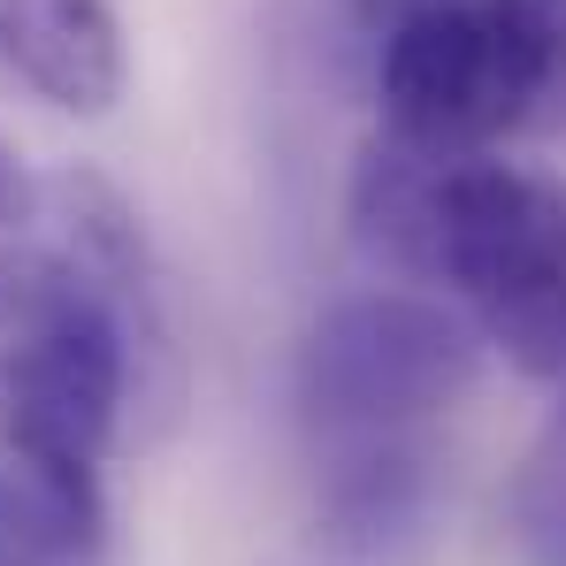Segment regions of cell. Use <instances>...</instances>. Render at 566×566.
I'll return each instance as SVG.
<instances>
[{
    "mask_svg": "<svg viewBox=\"0 0 566 566\" xmlns=\"http://www.w3.org/2000/svg\"><path fill=\"white\" fill-rule=\"evenodd\" d=\"M130 390H146L138 337L54 238L0 245V452L39 468H99Z\"/></svg>",
    "mask_w": 566,
    "mask_h": 566,
    "instance_id": "cell-1",
    "label": "cell"
},
{
    "mask_svg": "<svg viewBox=\"0 0 566 566\" xmlns=\"http://www.w3.org/2000/svg\"><path fill=\"white\" fill-rule=\"evenodd\" d=\"M382 130L421 154H490L566 123V15L552 0H429L382 31Z\"/></svg>",
    "mask_w": 566,
    "mask_h": 566,
    "instance_id": "cell-2",
    "label": "cell"
},
{
    "mask_svg": "<svg viewBox=\"0 0 566 566\" xmlns=\"http://www.w3.org/2000/svg\"><path fill=\"white\" fill-rule=\"evenodd\" d=\"M421 283H452L482 345L521 376H566V185L452 154L437 169Z\"/></svg>",
    "mask_w": 566,
    "mask_h": 566,
    "instance_id": "cell-3",
    "label": "cell"
},
{
    "mask_svg": "<svg viewBox=\"0 0 566 566\" xmlns=\"http://www.w3.org/2000/svg\"><path fill=\"white\" fill-rule=\"evenodd\" d=\"M482 376V345L460 314L421 291H353L314 314L291 398L322 444L353 437H421V421L452 413Z\"/></svg>",
    "mask_w": 566,
    "mask_h": 566,
    "instance_id": "cell-4",
    "label": "cell"
},
{
    "mask_svg": "<svg viewBox=\"0 0 566 566\" xmlns=\"http://www.w3.org/2000/svg\"><path fill=\"white\" fill-rule=\"evenodd\" d=\"M437 521V452L421 437H353L329 444L314 482V536L353 566L406 559Z\"/></svg>",
    "mask_w": 566,
    "mask_h": 566,
    "instance_id": "cell-5",
    "label": "cell"
},
{
    "mask_svg": "<svg viewBox=\"0 0 566 566\" xmlns=\"http://www.w3.org/2000/svg\"><path fill=\"white\" fill-rule=\"evenodd\" d=\"M0 62L62 115H115L130 77L107 0H0Z\"/></svg>",
    "mask_w": 566,
    "mask_h": 566,
    "instance_id": "cell-6",
    "label": "cell"
},
{
    "mask_svg": "<svg viewBox=\"0 0 566 566\" xmlns=\"http://www.w3.org/2000/svg\"><path fill=\"white\" fill-rule=\"evenodd\" d=\"M505 521H513L521 566H566V429H552L528 452V468L513 474Z\"/></svg>",
    "mask_w": 566,
    "mask_h": 566,
    "instance_id": "cell-7",
    "label": "cell"
},
{
    "mask_svg": "<svg viewBox=\"0 0 566 566\" xmlns=\"http://www.w3.org/2000/svg\"><path fill=\"white\" fill-rule=\"evenodd\" d=\"M39 214V177L15 161V146L0 138V238H15L23 222Z\"/></svg>",
    "mask_w": 566,
    "mask_h": 566,
    "instance_id": "cell-8",
    "label": "cell"
}]
</instances>
